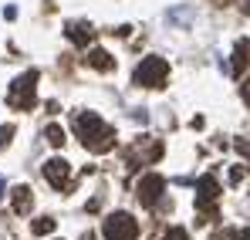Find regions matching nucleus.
I'll return each mask as SVG.
<instances>
[{"label": "nucleus", "mask_w": 250, "mask_h": 240, "mask_svg": "<svg viewBox=\"0 0 250 240\" xmlns=\"http://www.w3.org/2000/svg\"><path fill=\"white\" fill-rule=\"evenodd\" d=\"M75 132L82 135V146L88 153H108L115 146V132L98 119L95 112H78L75 115Z\"/></svg>", "instance_id": "f257e3e1"}, {"label": "nucleus", "mask_w": 250, "mask_h": 240, "mask_svg": "<svg viewBox=\"0 0 250 240\" xmlns=\"http://www.w3.org/2000/svg\"><path fill=\"white\" fill-rule=\"evenodd\" d=\"M34 98H38V71H24L17 81H10V88H7L10 109L27 112V109H34Z\"/></svg>", "instance_id": "f03ea898"}, {"label": "nucleus", "mask_w": 250, "mask_h": 240, "mask_svg": "<svg viewBox=\"0 0 250 240\" xmlns=\"http://www.w3.org/2000/svg\"><path fill=\"white\" fill-rule=\"evenodd\" d=\"M166 78H169V65H166V58H159V54L142 58V65L135 68V85H142V88H163Z\"/></svg>", "instance_id": "7ed1b4c3"}, {"label": "nucleus", "mask_w": 250, "mask_h": 240, "mask_svg": "<svg viewBox=\"0 0 250 240\" xmlns=\"http://www.w3.org/2000/svg\"><path fill=\"white\" fill-rule=\"evenodd\" d=\"M102 230H105V240H135L139 223H135V217H128V213H112Z\"/></svg>", "instance_id": "20e7f679"}, {"label": "nucleus", "mask_w": 250, "mask_h": 240, "mask_svg": "<svg viewBox=\"0 0 250 240\" xmlns=\"http://www.w3.org/2000/svg\"><path fill=\"white\" fill-rule=\"evenodd\" d=\"M220 196V186H216V179L213 176H203L200 183H196V210L203 213L200 220H209L213 217V203Z\"/></svg>", "instance_id": "39448f33"}, {"label": "nucleus", "mask_w": 250, "mask_h": 240, "mask_svg": "<svg viewBox=\"0 0 250 240\" xmlns=\"http://www.w3.org/2000/svg\"><path fill=\"white\" fill-rule=\"evenodd\" d=\"M163 186H166V179H163L159 173L142 176V179H139V200H142V206H156L159 196H163Z\"/></svg>", "instance_id": "423d86ee"}, {"label": "nucleus", "mask_w": 250, "mask_h": 240, "mask_svg": "<svg viewBox=\"0 0 250 240\" xmlns=\"http://www.w3.org/2000/svg\"><path fill=\"white\" fill-rule=\"evenodd\" d=\"M44 179L54 186V190H68V179H71V166L64 159H47L44 162Z\"/></svg>", "instance_id": "0eeeda50"}, {"label": "nucleus", "mask_w": 250, "mask_h": 240, "mask_svg": "<svg viewBox=\"0 0 250 240\" xmlns=\"http://www.w3.org/2000/svg\"><path fill=\"white\" fill-rule=\"evenodd\" d=\"M84 61H88V68H95V71H112V68H115V58H112L108 51H102V47H91V51L84 54Z\"/></svg>", "instance_id": "6e6552de"}, {"label": "nucleus", "mask_w": 250, "mask_h": 240, "mask_svg": "<svg viewBox=\"0 0 250 240\" xmlns=\"http://www.w3.org/2000/svg\"><path fill=\"white\" fill-rule=\"evenodd\" d=\"M64 34H68V41H75V44H88V41L95 38V31H91V24H82V21H71L68 27H64Z\"/></svg>", "instance_id": "1a4fd4ad"}, {"label": "nucleus", "mask_w": 250, "mask_h": 240, "mask_svg": "<svg viewBox=\"0 0 250 240\" xmlns=\"http://www.w3.org/2000/svg\"><path fill=\"white\" fill-rule=\"evenodd\" d=\"M31 206H34V193H31L27 186H17V190H14V213H17V217H27Z\"/></svg>", "instance_id": "9d476101"}, {"label": "nucleus", "mask_w": 250, "mask_h": 240, "mask_svg": "<svg viewBox=\"0 0 250 240\" xmlns=\"http://www.w3.org/2000/svg\"><path fill=\"white\" fill-rule=\"evenodd\" d=\"M247 61H250V41H237V65H233V75H240Z\"/></svg>", "instance_id": "9b49d317"}, {"label": "nucleus", "mask_w": 250, "mask_h": 240, "mask_svg": "<svg viewBox=\"0 0 250 240\" xmlns=\"http://www.w3.org/2000/svg\"><path fill=\"white\" fill-rule=\"evenodd\" d=\"M44 135H47V142H51V146H64V129H61V125H47V132H44Z\"/></svg>", "instance_id": "f8f14e48"}, {"label": "nucleus", "mask_w": 250, "mask_h": 240, "mask_svg": "<svg viewBox=\"0 0 250 240\" xmlns=\"http://www.w3.org/2000/svg\"><path fill=\"white\" fill-rule=\"evenodd\" d=\"M31 230H34L38 237H44V234H51V230H54V220H51V217H44V220H34V227H31Z\"/></svg>", "instance_id": "ddd939ff"}, {"label": "nucleus", "mask_w": 250, "mask_h": 240, "mask_svg": "<svg viewBox=\"0 0 250 240\" xmlns=\"http://www.w3.org/2000/svg\"><path fill=\"white\" fill-rule=\"evenodd\" d=\"M10 139H14V125H0V149H3Z\"/></svg>", "instance_id": "4468645a"}, {"label": "nucleus", "mask_w": 250, "mask_h": 240, "mask_svg": "<svg viewBox=\"0 0 250 240\" xmlns=\"http://www.w3.org/2000/svg\"><path fill=\"white\" fill-rule=\"evenodd\" d=\"M189 17H193V10H189V7H183V10H172V14H169V21H189Z\"/></svg>", "instance_id": "2eb2a0df"}, {"label": "nucleus", "mask_w": 250, "mask_h": 240, "mask_svg": "<svg viewBox=\"0 0 250 240\" xmlns=\"http://www.w3.org/2000/svg\"><path fill=\"white\" fill-rule=\"evenodd\" d=\"M163 240H186V230H183V227H172V230H169Z\"/></svg>", "instance_id": "dca6fc26"}, {"label": "nucleus", "mask_w": 250, "mask_h": 240, "mask_svg": "<svg viewBox=\"0 0 250 240\" xmlns=\"http://www.w3.org/2000/svg\"><path fill=\"white\" fill-rule=\"evenodd\" d=\"M233 237H237L233 230H220V234H213V240H233Z\"/></svg>", "instance_id": "f3484780"}, {"label": "nucleus", "mask_w": 250, "mask_h": 240, "mask_svg": "<svg viewBox=\"0 0 250 240\" xmlns=\"http://www.w3.org/2000/svg\"><path fill=\"white\" fill-rule=\"evenodd\" d=\"M244 98H247V105H250V81L244 85Z\"/></svg>", "instance_id": "a211bd4d"}, {"label": "nucleus", "mask_w": 250, "mask_h": 240, "mask_svg": "<svg viewBox=\"0 0 250 240\" xmlns=\"http://www.w3.org/2000/svg\"><path fill=\"white\" fill-rule=\"evenodd\" d=\"M3 190H7V183H3V176H0V200H3Z\"/></svg>", "instance_id": "6ab92c4d"}, {"label": "nucleus", "mask_w": 250, "mask_h": 240, "mask_svg": "<svg viewBox=\"0 0 250 240\" xmlns=\"http://www.w3.org/2000/svg\"><path fill=\"white\" fill-rule=\"evenodd\" d=\"M240 240H250V230H244V234H240Z\"/></svg>", "instance_id": "aec40b11"}, {"label": "nucleus", "mask_w": 250, "mask_h": 240, "mask_svg": "<svg viewBox=\"0 0 250 240\" xmlns=\"http://www.w3.org/2000/svg\"><path fill=\"white\" fill-rule=\"evenodd\" d=\"M216 3H223V7H227V3H233V0H216Z\"/></svg>", "instance_id": "412c9836"}, {"label": "nucleus", "mask_w": 250, "mask_h": 240, "mask_svg": "<svg viewBox=\"0 0 250 240\" xmlns=\"http://www.w3.org/2000/svg\"><path fill=\"white\" fill-rule=\"evenodd\" d=\"M247 14H250V3H247Z\"/></svg>", "instance_id": "4be33fe9"}]
</instances>
